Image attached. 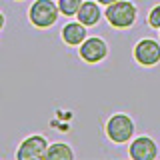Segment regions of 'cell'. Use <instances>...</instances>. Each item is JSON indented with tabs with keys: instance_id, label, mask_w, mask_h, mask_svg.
<instances>
[{
	"instance_id": "obj_2",
	"label": "cell",
	"mask_w": 160,
	"mask_h": 160,
	"mask_svg": "<svg viewBox=\"0 0 160 160\" xmlns=\"http://www.w3.org/2000/svg\"><path fill=\"white\" fill-rule=\"evenodd\" d=\"M58 12H60V8L52 0H36V2L32 4V8H30L28 16H30V22H32L34 26L48 28L56 22Z\"/></svg>"
},
{
	"instance_id": "obj_10",
	"label": "cell",
	"mask_w": 160,
	"mask_h": 160,
	"mask_svg": "<svg viewBox=\"0 0 160 160\" xmlns=\"http://www.w3.org/2000/svg\"><path fill=\"white\" fill-rule=\"evenodd\" d=\"M44 158H48V160H72L74 154H72V150H70L68 144L56 142L46 150V156Z\"/></svg>"
},
{
	"instance_id": "obj_8",
	"label": "cell",
	"mask_w": 160,
	"mask_h": 160,
	"mask_svg": "<svg viewBox=\"0 0 160 160\" xmlns=\"http://www.w3.org/2000/svg\"><path fill=\"white\" fill-rule=\"evenodd\" d=\"M62 40L70 46H76V44H82L86 40V28H84L82 22H70L62 28Z\"/></svg>"
},
{
	"instance_id": "obj_4",
	"label": "cell",
	"mask_w": 160,
	"mask_h": 160,
	"mask_svg": "<svg viewBox=\"0 0 160 160\" xmlns=\"http://www.w3.org/2000/svg\"><path fill=\"white\" fill-rule=\"evenodd\" d=\"M46 150H48V144L42 136H28L20 144L16 158L18 160H38V158L46 156Z\"/></svg>"
},
{
	"instance_id": "obj_3",
	"label": "cell",
	"mask_w": 160,
	"mask_h": 160,
	"mask_svg": "<svg viewBox=\"0 0 160 160\" xmlns=\"http://www.w3.org/2000/svg\"><path fill=\"white\" fill-rule=\"evenodd\" d=\"M106 134L112 142H128L130 136L134 134V122L126 114H114L112 118L106 122Z\"/></svg>"
},
{
	"instance_id": "obj_1",
	"label": "cell",
	"mask_w": 160,
	"mask_h": 160,
	"mask_svg": "<svg viewBox=\"0 0 160 160\" xmlns=\"http://www.w3.org/2000/svg\"><path fill=\"white\" fill-rule=\"evenodd\" d=\"M106 20L110 26L114 28H128L136 20V6L128 0H116V2L108 4L106 8Z\"/></svg>"
},
{
	"instance_id": "obj_13",
	"label": "cell",
	"mask_w": 160,
	"mask_h": 160,
	"mask_svg": "<svg viewBox=\"0 0 160 160\" xmlns=\"http://www.w3.org/2000/svg\"><path fill=\"white\" fill-rule=\"evenodd\" d=\"M96 2H100V4H106V6H108V4H112V2H116V0H96Z\"/></svg>"
},
{
	"instance_id": "obj_7",
	"label": "cell",
	"mask_w": 160,
	"mask_h": 160,
	"mask_svg": "<svg viewBox=\"0 0 160 160\" xmlns=\"http://www.w3.org/2000/svg\"><path fill=\"white\" fill-rule=\"evenodd\" d=\"M158 156V148L152 138L140 136L130 144V158L134 160H154Z\"/></svg>"
},
{
	"instance_id": "obj_9",
	"label": "cell",
	"mask_w": 160,
	"mask_h": 160,
	"mask_svg": "<svg viewBox=\"0 0 160 160\" xmlns=\"http://www.w3.org/2000/svg\"><path fill=\"white\" fill-rule=\"evenodd\" d=\"M76 18H78V22L84 24V26H94V24L100 20V8H98V4L96 2H90V0L82 2V6H80Z\"/></svg>"
},
{
	"instance_id": "obj_5",
	"label": "cell",
	"mask_w": 160,
	"mask_h": 160,
	"mask_svg": "<svg viewBox=\"0 0 160 160\" xmlns=\"http://www.w3.org/2000/svg\"><path fill=\"white\" fill-rule=\"evenodd\" d=\"M134 58L136 62L144 64V66H154L160 62V44L152 38H144L140 40L134 48Z\"/></svg>"
},
{
	"instance_id": "obj_6",
	"label": "cell",
	"mask_w": 160,
	"mask_h": 160,
	"mask_svg": "<svg viewBox=\"0 0 160 160\" xmlns=\"http://www.w3.org/2000/svg\"><path fill=\"white\" fill-rule=\"evenodd\" d=\"M106 54H108V48L102 38H88L80 44V56L90 64H96L100 60H104Z\"/></svg>"
},
{
	"instance_id": "obj_12",
	"label": "cell",
	"mask_w": 160,
	"mask_h": 160,
	"mask_svg": "<svg viewBox=\"0 0 160 160\" xmlns=\"http://www.w3.org/2000/svg\"><path fill=\"white\" fill-rule=\"evenodd\" d=\"M148 24L152 28H158L160 30V6H154L148 14Z\"/></svg>"
},
{
	"instance_id": "obj_11",
	"label": "cell",
	"mask_w": 160,
	"mask_h": 160,
	"mask_svg": "<svg viewBox=\"0 0 160 160\" xmlns=\"http://www.w3.org/2000/svg\"><path fill=\"white\" fill-rule=\"evenodd\" d=\"M80 6H82V0H58V8L64 16H74V14H78Z\"/></svg>"
}]
</instances>
